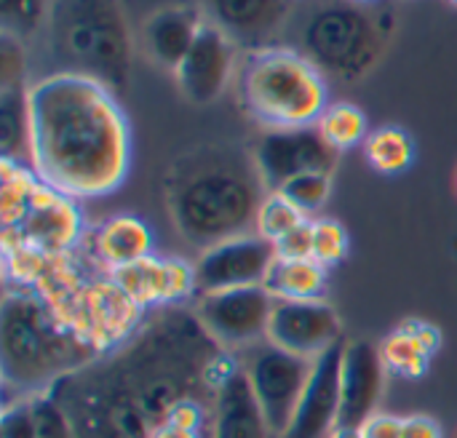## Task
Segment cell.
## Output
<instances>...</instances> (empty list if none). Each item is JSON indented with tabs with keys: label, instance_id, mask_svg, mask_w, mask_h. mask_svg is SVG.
Instances as JSON below:
<instances>
[{
	"label": "cell",
	"instance_id": "6da1fadb",
	"mask_svg": "<svg viewBox=\"0 0 457 438\" xmlns=\"http://www.w3.org/2000/svg\"><path fill=\"white\" fill-rule=\"evenodd\" d=\"M236 369L238 356L204 329L193 308L169 305L150 310L123 345L48 393L75 438H150L182 399L214 401Z\"/></svg>",
	"mask_w": 457,
	"mask_h": 438
},
{
	"label": "cell",
	"instance_id": "7a4b0ae2",
	"mask_svg": "<svg viewBox=\"0 0 457 438\" xmlns=\"http://www.w3.org/2000/svg\"><path fill=\"white\" fill-rule=\"evenodd\" d=\"M29 166L75 201L115 193L131 166V131L115 91L75 72L29 83Z\"/></svg>",
	"mask_w": 457,
	"mask_h": 438
},
{
	"label": "cell",
	"instance_id": "3957f363",
	"mask_svg": "<svg viewBox=\"0 0 457 438\" xmlns=\"http://www.w3.org/2000/svg\"><path fill=\"white\" fill-rule=\"evenodd\" d=\"M265 195L254 155L233 145L195 147L166 174L169 217L177 233L198 249L254 233Z\"/></svg>",
	"mask_w": 457,
	"mask_h": 438
},
{
	"label": "cell",
	"instance_id": "277c9868",
	"mask_svg": "<svg viewBox=\"0 0 457 438\" xmlns=\"http://www.w3.org/2000/svg\"><path fill=\"white\" fill-rule=\"evenodd\" d=\"M96 359L99 353L88 348L37 292L11 284L3 286L0 375L5 401L48 393L56 383Z\"/></svg>",
	"mask_w": 457,
	"mask_h": 438
},
{
	"label": "cell",
	"instance_id": "5b68a950",
	"mask_svg": "<svg viewBox=\"0 0 457 438\" xmlns=\"http://www.w3.org/2000/svg\"><path fill=\"white\" fill-rule=\"evenodd\" d=\"M316 64L327 80L353 83L364 78L386 48V29L372 3L359 0H295L281 43Z\"/></svg>",
	"mask_w": 457,
	"mask_h": 438
},
{
	"label": "cell",
	"instance_id": "8992f818",
	"mask_svg": "<svg viewBox=\"0 0 457 438\" xmlns=\"http://www.w3.org/2000/svg\"><path fill=\"white\" fill-rule=\"evenodd\" d=\"M238 96L249 118L268 131L316 126L329 107L327 75L287 45L246 51L238 64Z\"/></svg>",
	"mask_w": 457,
	"mask_h": 438
},
{
	"label": "cell",
	"instance_id": "52a82bcc",
	"mask_svg": "<svg viewBox=\"0 0 457 438\" xmlns=\"http://www.w3.org/2000/svg\"><path fill=\"white\" fill-rule=\"evenodd\" d=\"M48 35L59 72L94 78L115 94L126 86L131 35L118 0H56Z\"/></svg>",
	"mask_w": 457,
	"mask_h": 438
},
{
	"label": "cell",
	"instance_id": "ba28073f",
	"mask_svg": "<svg viewBox=\"0 0 457 438\" xmlns=\"http://www.w3.org/2000/svg\"><path fill=\"white\" fill-rule=\"evenodd\" d=\"M51 308L99 356L123 345L147 318V310L118 286L110 270L88 273Z\"/></svg>",
	"mask_w": 457,
	"mask_h": 438
},
{
	"label": "cell",
	"instance_id": "9c48e42d",
	"mask_svg": "<svg viewBox=\"0 0 457 438\" xmlns=\"http://www.w3.org/2000/svg\"><path fill=\"white\" fill-rule=\"evenodd\" d=\"M236 356H238L241 369L249 377V385L265 412V420L273 436L281 438L297 412L313 361L287 353L268 340H260L244 351H236Z\"/></svg>",
	"mask_w": 457,
	"mask_h": 438
},
{
	"label": "cell",
	"instance_id": "30bf717a",
	"mask_svg": "<svg viewBox=\"0 0 457 438\" xmlns=\"http://www.w3.org/2000/svg\"><path fill=\"white\" fill-rule=\"evenodd\" d=\"M190 308L204 324V329L222 348L236 353L265 340L276 297L265 286H241L195 294Z\"/></svg>",
	"mask_w": 457,
	"mask_h": 438
},
{
	"label": "cell",
	"instance_id": "8fae6325",
	"mask_svg": "<svg viewBox=\"0 0 457 438\" xmlns=\"http://www.w3.org/2000/svg\"><path fill=\"white\" fill-rule=\"evenodd\" d=\"M86 236L88 230L78 201L46 182L37 187L24 214L11 227H3V244L40 254H70L83 246Z\"/></svg>",
	"mask_w": 457,
	"mask_h": 438
},
{
	"label": "cell",
	"instance_id": "7c38bea8",
	"mask_svg": "<svg viewBox=\"0 0 457 438\" xmlns=\"http://www.w3.org/2000/svg\"><path fill=\"white\" fill-rule=\"evenodd\" d=\"M252 155L268 190H278L284 182L305 171L332 174L340 158V153L327 145L316 126L270 128L260 136Z\"/></svg>",
	"mask_w": 457,
	"mask_h": 438
},
{
	"label": "cell",
	"instance_id": "4fadbf2b",
	"mask_svg": "<svg viewBox=\"0 0 457 438\" xmlns=\"http://www.w3.org/2000/svg\"><path fill=\"white\" fill-rule=\"evenodd\" d=\"M276 262V246L257 233L236 236L201 249L195 260L198 294L262 286Z\"/></svg>",
	"mask_w": 457,
	"mask_h": 438
},
{
	"label": "cell",
	"instance_id": "5bb4252c",
	"mask_svg": "<svg viewBox=\"0 0 457 438\" xmlns=\"http://www.w3.org/2000/svg\"><path fill=\"white\" fill-rule=\"evenodd\" d=\"M265 340L287 353L316 361L343 340V321L327 300H276Z\"/></svg>",
	"mask_w": 457,
	"mask_h": 438
},
{
	"label": "cell",
	"instance_id": "9a60e30c",
	"mask_svg": "<svg viewBox=\"0 0 457 438\" xmlns=\"http://www.w3.org/2000/svg\"><path fill=\"white\" fill-rule=\"evenodd\" d=\"M112 278L147 313L169 305H185L198 294L195 262H187L182 257L150 254L134 265L112 270Z\"/></svg>",
	"mask_w": 457,
	"mask_h": 438
},
{
	"label": "cell",
	"instance_id": "2e32d148",
	"mask_svg": "<svg viewBox=\"0 0 457 438\" xmlns=\"http://www.w3.org/2000/svg\"><path fill=\"white\" fill-rule=\"evenodd\" d=\"M238 45L212 21H206L177 67L174 78L182 91V96L193 104H212L222 96L228 88L233 70H236Z\"/></svg>",
	"mask_w": 457,
	"mask_h": 438
},
{
	"label": "cell",
	"instance_id": "e0dca14e",
	"mask_svg": "<svg viewBox=\"0 0 457 438\" xmlns=\"http://www.w3.org/2000/svg\"><path fill=\"white\" fill-rule=\"evenodd\" d=\"M292 8L295 0H201L206 21L246 51L278 45Z\"/></svg>",
	"mask_w": 457,
	"mask_h": 438
},
{
	"label": "cell",
	"instance_id": "ac0fdd59",
	"mask_svg": "<svg viewBox=\"0 0 457 438\" xmlns=\"http://www.w3.org/2000/svg\"><path fill=\"white\" fill-rule=\"evenodd\" d=\"M343 351H345V340H340L313 361L297 412L281 438H327L337 428Z\"/></svg>",
	"mask_w": 457,
	"mask_h": 438
},
{
	"label": "cell",
	"instance_id": "d6986e66",
	"mask_svg": "<svg viewBox=\"0 0 457 438\" xmlns=\"http://www.w3.org/2000/svg\"><path fill=\"white\" fill-rule=\"evenodd\" d=\"M380 348L367 340H345L340 372V417L337 428H361L380 404L386 385Z\"/></svg>",
	"mask_w": 457,
	"mask_h": 438
},
{
	"label": "cell",
	"instance_id": "ffe728a7",
	"mask_svg": "<svg viewBox=\"0 0 457 438\" xmlns=\"http://www.w3.org/2000/svg\"><path fill=\"white\" fill-rule=\"evenodd\" d=\"M209 438H276L241 364L214 396Z\"/></svg>",
	"mask_w": 457,
	"mask_h": 438
},
{
	"label": "cell",
	"instance_id": "44dd1931",
	"mask_svg": "<svg viewBox=\"0 0 457 438\" xmlns=\"http://www.w3.org/2000/svg\"><path fill=\"white\" fill-rule=\"evenodd\" d=\"M204 24H206V16L195 5H169V8L155 11L142 27L147 56L163 70L177 72V67L193 48Z\"/></svg>",
	"mask_w": 457,
	"mask_h": 438
},
{
	"label": "cell",
	"instance_id": "7402d4cb",
	"mask_svg": "<svg viewBox=\"0 0 457 438\" xmlns=\"http://www.w3.org/2000/svg\"><path fill=\"white\" fill-rule=\"evenodd\" d=\"M86 249L104 270H120L126 265H134L153 254L155 238L145 219L134 214H115L88 230Z\"/></svg>",
	"mask_w": 457,
	"mask_h": 438
},
{
	"label": "cell",
	"instance_id": "603a6c76",
	"mask_svg": "<svg viewBox=\"0 0 457 438\" xmlns=\"http://www.w3.org/2000/svg\"><path fill=\"white\" fill-rule=\"evenodd\" d=\"M329 268L316 260H278L273 262L265 289L276 300H324Z\"/></svg>",
	"mask_w": 457,
	"mask_h": 438
},
{
	"label": "cell",
	"instance_id": "cb8c5ba5",
	"mask_svg": "<svg viewBox=\"0 0 457 438\" xmlns=\"http://www.w3.org/2000/svg\"><path fill=\"white\" fill-rule=\"evenodd\" d=\"M0 153L29 166V86L0 88Z\"/></svg>",
	"mask_w": 457,
	"mask_h": 438
},
{
	"label": "cell",
	"instance_id": "d4e9b609",
	"mask_svg": "<svg viewBox=\"0 0 457 438\" xmlns=\"http://www.w3.org/2000/svg\"><path fill=\"white\" fill-rule=\"evenodd\" d=\"M364 158L380 174H402L415 163V139L402 126H380L364 139Z\"/></svg>",
	"mask_w": 457,
	"mask_h": 438
},
{
	"label": "cell",
	"instance_id": "484cf974",
	"mask_svg": "<svg viewBox=\"0 0 457 438\" xmlns=\"http://www.w3.org/2000/svg\"><path fill=\"white\" fill-rule=\"evenodd\" d=\"M316 128L327 139V145L335 153H345L356 145H364L370 136L367 131V112L356 107L353 102H335L329 104L321 118L316 120Z\"/></svg>",
	"mask_w": 457,
	"mask_h": 438
},
{
	"label": "cell",
	"instance_id": "4316f807",
	"mask_svg": "<svg viewBox=\"0 0 457 438\" xmlns=\"http://www.w3.org/2000/svg\"><path fill=\"white\" fill-rule=\"evenodd\" d=\"M0 214H3V227H11L24 209L29 206L32 195L43 185V179L32 171V166L0 158Z\"/></svg>",
	"mask_w": 457,
	"mask_h": 438
},
{
	"label": "cell",
	"instance_id": "83f0119b",
	"mask_svg": "<svg viewBox=\"0 0 457 438\" xmlns=\"http://www.w3.org/2000/svg\"><path fill=\"white\" fill-rule=\"evenodd\" d=\"M378 348H380V359L388 375H396L404 380H420L431 367V356L402 324Z\"/></svg>",
	"mask_w": 457,
	"mask_h": 438
},
{
	"label": "cell",
	"instance_id": "f1b7e54d",
	"mask_svg": "<svg viewBox=\"0 0 457 438\" xmlns=\"http://www.w3.org/2000/svg\"><path fill=\"white\" fill-rule=\"evenodd\" d=\"M56 0H0V29L24 45L51 24Z\"/></svg>",
	"mask_w": 457,
	"mask_h": 438
},
{
	"label": "cell",
	"instance_id": "f546056e",
	"mask_svg": "<svg viewBox=\"0 0 457 438\" xmlns=\"http://www.w3.org/2000/svg\"><path fill=\"white\" fill-rule=\"evenodd\" d=\"M308 217L278 190H268V195L260 203L257 211V225L254 233L262 236L265 241L276 244L278 238H284L287 233H292L295 227H300Z\"/></svg>",
	"mask_w": 457,
	"mask_h": 438
},
{
	"label": "cell",
	"instance_id": "4dcf8cb0",
	"mask_svg": "<svg viewBox=\"0 0 457 438\" xmlns=\"http://www.w3.org/2000/svg\"><path fill=\"white\" fill-rule=\"evenodd\" d=\"M278 193H284L308 219H316V214L327 206V201L332 195V174H327V171L297 174L289 182H284L278 187Z\"/></svg>",
	"mask_w": 457,
	"mask_h": 438
},
{
	"label": "cell",
	"instance_id": "1f68e13d",
	"mask_svg": "<svg viewBox=\"0 0 457 438\" xmlns=\"http://www.w3.org/2000/svg\"><path fill=\"white\" fill-rule=\"evenodd\" d=\"M351 238L348 230L329 217L313 219V260L324 268H335L348 257Z\"/></svg>",
	"mask_w": 457,
	"mask_h": 438
},
{
	"label": "cell",
	"instance_id": "d6a6232c",
	"mask_svg": "<svg viewBox=\"0 0 457 438\" xmlns=\"http://www.w3.org/2000/svg\"><path fill=\"white\" fill-rule=\"evenodd\" d=\"M24 75H27L24 43L3 32L0 35V88L24 86Z\"/></svg>",
	"mask_w": 457,
	"mask_h": 438
},
{
	"label": "cell",
	"instance_id": "836d02e7",
	"mask_svg": "<svg viewBox=\"0 0 457 438\" xmlns=\"http://www.w3.org/2000/svg\"><path fill=\"white\" fill-rule=\"evenodd\" d=\"M273 246L278 260H313V219H305L300 227L278 238Z\"/></svg>",
	"mask_w": 457,
	"mask_h": 438
},
{
	"label": "cell",
	"instance_id": "e575fe53",
	"mask_svg": "<svg viewBox=\"0 0 457 438\" xmlns=\"http://www.w3.org/2000/svg\"><path fill=\"white\" fill-rule=\"evenodd\" d=\"M402 326L423 345V351L434 359L439 351H442V343H445V337H442V329L436 326V324H431V321H423V318H407V321H402Z\"/></svg>",
	"mask_w": 457,
	"mask_h": 438
},
{
	"label": "cell",
	"instance_id": "d590c367",
	"mask_svg": "<svg viewBox=\"0 0 457 438\" xmlns=\"http://www.w3.org/2000/svg\"><path fill=\"white\" fill-rule=\"evenodd\" d=\"M364 438H404V417L388 415V412H375L364 426Z\"/></svg>",
	"mask_w": 457,
	"mask_h": 438
},
{
	"label": "cell",
	"instance_id": "8d00e7d4",
	"mask_svg": "<svg viewBox=\"0 0 457 438\" xmlns=\"http://www.w3.org/2000/svg\"><path fill=\"white\" fill-rule=\"evenodd\" d=\"M404 438H445L442 426L428 415L404 417Z\"/></svg>",
	"mask_w": 457,
	"mask_h": 438
},
{
	"label": "cell",
	"instance_id": "74e56055",
	"mask_svg": "<svg viewBox=\"0 0 457 438\" xmlns=\"http://www.w3.org/2000/svg\"><path fill=\"white\" fill-rule=\"evenodd\" d=\"M150 438H209L204 434H190V431H179V428H171V426H158Z\"/></svg>",
	"mask_w": 457,
	"mask_h": 438
},
{
	"label": "cell",
	"instance_id": "f35d334b",
	"mask_svg": "<svg viewBox=\"0 0 457 438\" xmlns=\"http://www.w3.org/2000/svg\"><path fill=\"white\" fill-rule=\"evenodd\" d=\"M327 438H364V434H361V428H335L332 434Z\"/></svg>",
	"mask_w": 457,
	"mask_h": 438
},
{
	"label": "cell",
	"instance_id": "ab89813d",
	"mask_svg": "<svg viewBox=\"0 0 457 438\" xmlns=\"http://www.w3.org/2000/svg\"><path fill=\"white\" fill-rule=\"evenodd\" d=\"M359 3H378V0H359Z\"/></svg>",
	"mask_w": 457,
	"mask_h": 438
},
{
	"label": "cell",
	"instance_id": "60d3db41",
	"mask_svg": "<svg viewBox=\"0 0 457 438\" xmlns=\"http://www.w3.org/2000/svg\"><path fill=\"white\" fill-rule=\"evenodd\" d=\"M450 3H453V5H457V0H450Z\"/></svg>",
	"mask_w": 457,
	"mask_h": 438
},
{
	"label": "cell",
	"instance_id": "b9f144b4",
	"mask_svg": "<svg viewBox=\"0 0 457 438\" xmlns=\"http://www.w3.org/2000/svg\"><path fill=\"white\" fill-rule=\"evenodd\" d=\"M455 185H457V177H455Z\"/></svg>",
	"mask_w": 457,
	"mask_h": 438
}]
</instances>
